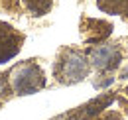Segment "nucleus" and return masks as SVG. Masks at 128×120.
<instances>
[{"label": "nucleus", "mask_w": 128, "mask_h": 120, "mask_svg": "<svg viewBox=\"0 0 128 120\" xmlns=\"http://www.w3.org/2000/svg\"><path fill=\"white\" fill-rule=\"evenodd\" d=\"M91 69V61L87 55H83L81 51L75 49H65L59 55V59L55 61V79L63 85H73L79 83L89 75Z\"/></svg>", "instance_id": "nucleus-1"}, {"label": "nucleus", "mask_w": 128, "mask_h": 120, "mask_svg": "<svg viewBox=\"0 0 128 120\" xmlns=\"http://www.w3.org/2000/svg\"><path fill=\"white\" fill-rule=\"evenodd\" d=\"M8 77H10V87L14 89L16 94H32L46 87V75L42 67H38L32 61L18 63Z\"/></svg>", "instance_id": "nucleus-2"}, {"label": "nucleus", "mask_w": 128, "mask_h": 120, "mask_svg": "<svg viewBox=\"0 0 128 120\" xmlns=\"http://www.w3.org/2000/svg\"><path fill=\"white\" fill-rule=\"evenodd\" d=\"M89 61L98 71H114L122 61V51L114 44H100L89 51Z\"/></svg>", "instance_id": "nucleus-3"}, {"label": "nucleus", "mask_w": 128, "mask_h": 120, "mask_svg": "<svg viewBox=\"0 0 128 120\" xmlns=\"http://www.w3.org/2000/svg\"><path fill=\"white\" fill-rule=\"evenodd\" d=\"M24 36L14 30L10 24L0 22V63H6L12 57H16L22 49Z\"/></svg>", "instance_id": "nucleus-4"}, {"label": "nucleus", "mask_w": 128, "mask_h": 120, "mask_svg": "<svg viewBox=\"0 0 128 120\" xmlns=\"http://www.w3.org/2000/svg\"><path fill=\"white\" fill-rule=\"evenodd\" d=\"M89 28L83 26V34H87V40L91 44H96V42H102L110 36V30L112 26L106 24V22H100V20H87L85 22Z\"/></svg>", "instance_id": "nucleus-5"}, {"label": "nucleus", "mask_w": 128, "mask_h": 120, "mask_svg": "<svg viewBox=\"0 0 128 120\" xmlns=\"http://www.w3.org/2000/svg\"><path fill=\"white\" fill-rule=\"evenodd\" d=\"M96 6L104 14L128 18V0H96Z\"/></svg>", "instance_id": "nucleus-6"}, {"label": "nucleus", "mask_w": 128, "mask_h": 120, "mask_svg": "<svg viewBox=\"0 0 128 120\" xmlns=\"http://www.w3.org/2000/svg\"><path fill=\"white\" fill-rule=\"evenodd\" d=\"M112 100V96H102V98H96V100H93L91 104L83 106V110H81L79 114H73L71 118L73 120H83V118H89V116H93V114H98L104 106H108Z\"/></svg>", "instance_id": "nucleus-7"}, {"label": "nucleus", "mask_w": 128, "mask_h": 120, "mask_svg": "<svg viewBox=\"0 0 128 120\" xmlns=\"http://www.w3.org/2000/svg\"><path fill=\"white\" fill-rule=\"evenodd\" d=\"M51 0H24V6L32 16H44L51 10Z\"/></svg>", "instance_id": "nucleus-8"}, {"label": "nucleus", "mask_w": 128, "mask_h": 120, "mask_svg": "<svg viewBox=\"0 0 128 120\" xmlns=\"http://www.w3.org/2000/svg\"><path fill=\"white\" fill-rule=\"evenodd\" d=\"M98 120H122V116H120L118 112H106V114H102Z\"/></svg>", "instance_id": "nucleus-9"}, {"label": "nucleus", "mask_w": 128, "mask_h": 120, "mask_svg": "<svg viewBox=\"0 0 128 120\" xmlns=\"http://www.w3.org/2000/svg\"><path fill=\"white\" fill-rule=\"evenodd\" d=\"M6 87H8V83H6V79H4V75H0V96L6 92Z\"/></svg>", "instance_id": "nucleus-10"}, {"label": "nucleus", "mask_w": 128, "mask_h": 120, "mask_svg": "<svg viewBox=\"0 0 128 120\" xmlns=\"http://www.w3.org/2000/svg\"><path fill=\"white\" fill-rule=\"evenodd\" d=\"M122 77H128V69H126V71H124V73H122Z\"/></svg>", "instance_id": "nucleus-11"}, {"label": "nucleus", "mask_w": 128, "mask_h": 120, "mask_svg": "<svg viewBox=\"0 0 128 120\" xmlns=\"http://www.w3.org/2000/svg\"><path fill=\"white\" fill-rule=\"evenodd\" d=\"M126 94H128V89H126Z\"/></svg>", "instance_id": "nucleus-12"}]
</instances>
